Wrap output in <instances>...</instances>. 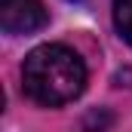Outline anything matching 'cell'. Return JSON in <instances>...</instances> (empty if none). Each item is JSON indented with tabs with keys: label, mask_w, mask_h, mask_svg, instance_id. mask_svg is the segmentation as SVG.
<instances>
[{
	"label": "cell",
	"mask_w": 132,
	"mask_h": 132,
	"mask_svg": "<svg viewBox=\"0 0 132 132\" xmlns=\"http://www.w3.org/2000/svg\"><path fill=\"white\" fill-rule=\"evenodd\" d=\"M111 123H114V117H111V111H104V108L89 111V114L83 117V129H86V132H104Z\"/></svg>",
	"instance_id": "277c9868"
},
{
	"label": "cell",
	"mask_w": 132,
	"mask_h": 132,
	"mask_svg": "<svg viewBox=\"0 0 132 132\" xmlns=\"http://www.w3.org/2000/svg\"><path fill=\"white\" fill-rule=\"evenodd\" d=\"M22 89L43 108L68 104L86 89V65L74 49L62 43L37 46L22 65Z\"/></svg>",
	"instance_id": "6da1fadb"
},
{
	"label": "cell",
	"mask_w": 132,
	"mask_h": 132,
	"mask_svg": "<svg viewBox=\"0 0 132 132\" xmlns=\"http://www.w3.org/2000/svg\"><path fill=\"white\" fill-rule=\"evenodd\" d=\"M46 22L43 0H0V28L6 34H34Z\"/></svg>",
	"instance_id": "7a4b0ae2"
},
{
	"label": "cell",
	"mask_w": 132,
	"mask_h": 132,
	"mask_svg": "<svg viewBox=\"0 0 132 132\" xmlns=\"http://www.w3.org/2000/svg\"><path fill=\"white\" fill-rule=\"evenodd\" d=\"M114 28L132 46V0H114Z\"/></svg>",
	"instance_id": "3957f363"
}]
</instances>
